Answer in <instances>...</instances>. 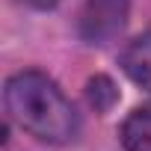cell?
<instances>
[{
    "mask_svg": "<svg viewBox=\"0 0 151 151\" xmlns=\"http://www.w3.org/2000/svg\"><path fill=\"white\" fill-rule=\"evenodd\" d=\"M3 101H6L9 119L42 142L65 145V142H74L80 133V116L74 104L42 71L30 68V71L12 74L3 89Z\"/></svg>",
    "mask_w": 151,
    "mask_h": 151,
    "instance_id": "obj_1",
    "label": "cell"
},
{
    "mask_svg": "<svg viewBox=\"0 0 151 151\" xmlns=\"http://www.w3.org/2000/svg\"><path fill=\"white\" fill-rule=\"evenodd\" d=\"M127 12H130V0H86L77 18L80 39L89 45L113 42L124 30Z\"/></svg>",
    "mask_w": 151,
    "mask_h": 151,
    "instance_id": "obj_2",
    "label": "cell"
},
{
    "mask_svg": "<svg viewBox=\"0 0 151 151\" xmlns=\"http://www.w3.org/2000/svg\"><path fill=\"white\" fill-rule=\"evenodd\" d=\"M119 62H122L124 74L136 86L151 92V33H142L133 42H127L122 56H119Z\"/></svg>",
    "mask_w": 151,
    "mask_h": 151,
    "instance_id": "obj_3",
    "label": "cell"
},
{
    "mask_svg": "<svg viewBox=\"0 0 151 151\" xmlns=\"http://www.w3.org/2000/svg\"><path fill=\"white\" fill-rule=\"evenodd\" d=\"M119 136L124 151H151V104L130 110V116L122 122Z\"/></svg>",
    "mask_w": 151,
    "mask_h": 151,
    "instance_id": "obj_4",
    "label": "cell"
},
{
    "mask_svg": "<svg viewBox=\"0 0 151 151\" xmlns=\"http://www.w3.org/2000/svg\"><path fill=\"white\" fill-rule=\"evenodd\" d=\"M86 95H89V104H92L98 113H107V110L116 104V98H119V92H116V86H113L110 77H92Z\"/></svg>",
    "mask_w": 151,
    "mask_h": 151,
    "instance_id": "obj_5",
    "label": "cell"
},
{
    "mask_svg": "<svg viewBox=\"0 0 151 151\" xmlns=\"http://www.w3.org/2000/svg\"><path fill=\"white\" fill-rule=\"evenodd\" d=\"M18 3H24V6H33V9H53L59 0H18Z\"/></svg>",
    "mask_w": 151,
    "mask_h": 151,
    "instance_id": "obj_6",
    "label": "cell"
}]
</instances>
